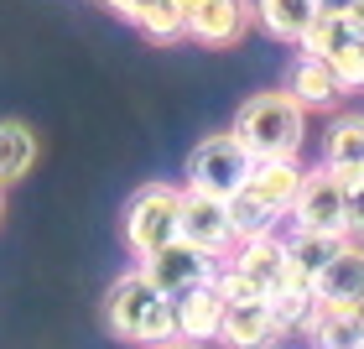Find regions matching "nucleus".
<instances>
[{
	"label": "nucleus",
	"mask_w": 364,
	"mask_h": 349,
	"mask_svg": "<svg viewBox=\"0 0 364 349\" xmlns=\"http://www.w3.org/2000/svg\"><path fill=\"white\" fill-rule=\"evenodd\" d=\"M224 323V292L219 281H203V287H188L172 297V328L182 344H213Z\"/></svg>",
	"instance_id": "obj_11"
},
{
	"label": "nucleus",
	"mask_w": 364,
	"mask_h": 349,
	"mask_svg": "<svg viewBox=\"0 0 364 349\" xmlns=\"http://www.w3.org/2000/svg\"><path fill=\"white\" fill-rule=\"evenodd\" d=\"M0 214H6V188H0Z\"/></svg>",
	"instance_id": "obj_28"
},
{
	"label": "nucleus",
	"mask_w": 364,
	"mask_h": 349,
	"mask_svg": "<svg viewBox=\"0 0 364 349\" xmlns=\"http://www.w3.org/2000/svg\"><path fill=\"white\" fill-rule=\"evenodd\" d=\"M182 240L224 261L240 245L235 240V219H229V198H208V193L182 188Z\"/></svg>",
	"instance_id": "obj_9"
},
{
	"label": "nucleus",
	"mask_w": 364,
	"mask_h": 349,
	"mask_svg": "<svg viewBox=\"0 0 364 349\" xmlns=\"http://www.w3.org/2000/svg\"><path fill=\"white\" fill-rule=\"evenodd\" d=\"M219 292H224V323H219V344L224 349H276L281 328L271 318V297L260 292H245L235 276L219 271Z\"/></svg>",
	"instance_id": "obj_5"
},
{
	"label": "nucleus",
	"mask_w": 364,
	"mask_h": 349,
	"mask_svg": "<svg viewBox=\"0 0 364 349\" xmlns=\"http://www.w3.org/2000/svg\"><path fill=\"white\" fill-rule=\"evenodd\" d=\"M318 292L307 287V281H291V287H281L276 297H271V318H276V328L281 334H307L312 328V318H318Z\"/></svg>",
	"instance_id": "obj_22"
},
{
	"label": "nucleus",
	"mask_w": 364,
	"mask_h": 349,
	"mask_svg": "<svg viewBox=\"0 0 364 349\" xmlns=\"http://www.w3.org/2000/svg\"><path fill=\"white\" fill-rule=\"evenodd\" d=\"M291 224L296 229H323V235H349V219H343V177L328 167H312L296 188L291 204Z\"/></svg>",
	"instance_id": "obj_7"
},
{
	"label": "nucleus",
	"mask_w": 364,
	"mask_h": 349,
	"mask_svg": "<svg viewBox=\"0 0 364 349\" xmlns=\"http://www.w3.org/2000/svg\"><path fill=\"white\" fill-rule=\"evenodd\" d=\"M229 219H235V240H255V235H276V224L287 214H276L271 204H260L250 188H240L229 198Z\"/></svg>",
	"instance_id": "obj_23"
},
{
	"label": "nucleus",
	"mask_w": 364,
	"mask_h": 349,
	"mask_svg": "<svg viewBox=\"0 0 364 349\" xmlns=\"http://www.w3.org/2000/svg\"><path fill=\"white\" fill-rule=\"evenodd\" d=\"M255 157L240 146L235 130H219V136H203L188 152V172H182V188L208 193V198H235L245 182H250Z\"/></svg>",
	"instance_id": "obj_4"
},
{
	"label": "nucleus",
	"mask_w": 364,
	"mask_h": 349,
	"mask_svg": "<svg viewBox=\"0 0 364 349\" xmlns=\"http://www.w3.org/2000/svg\"><path fill=\"white\" fill-rule=\"evenodd\" d=\"M105 6L120 16V21L136 26L146 42H177V37H188V11H182L177 0H105Z\"/></svg>",
	"instance_id": "obj_13"
},
{
	"label": "nucleus",
	"mask_w": 364,
	"mask_h": 349,
	"mask_svg": "<svg viewBox=\"0 0 364 349\" xmlns=\"http://www.w3.org/2000/svg\"><path fill=\"white\" fill-rule=\"evenodd\" d=\"M318 6H323V11H333V16H343V11L354 6V0H318Z\"/></svg>",
	"instance_id": "obj_26"
},
{
	"label": "nucleus",
	"mask_w": 364,
	"mask_h": 349,
	"mask_svg": "<svg viewBox=\"0 0 364 349\" xmlns=\"http://www.w3.org/2000/svg\"><path fill=\"white\" fill-rule=\"evenodd\" d=\"M343 16H349V21H354V26L364 31V0H354V6H349V11H343Z\"/></svg>",
	"instance_id": "obj_25"
},
{
	"label": "nucleus",
	"mask_w": 364,
	"mask_h": 349,
	"mask_svg": "<svg viewBox=\"0 0 364 349\" xmlns=\"http://www.w3.org/2000/svg\"><path fill=\"white\" fill-rule=\"evenodd\" d=\"M354 47H364V31L349 21V16H333V11H323L318 16V26L307 31V42H302V53L312 58H328V63H338V58H349Z\"/></svg>",
	"instance_id": "obj_21"
},
{
	"label": "nucleus",
	"mask_w": 364,
	"mask_h": 349,
	"mask_svg": "<svg viewBox=\"0 0 364 349\" xmlns=\"http://www.w3.org/2000/svg\"><path fill=\"white\" fill-rule=\"evenodd\" d=\"M323 6L318 0H255V26L276 42H307V31L318 26Z\"/></svg>",
	"instance_id": "obj_15"
},
{
	"label": "nucleus",
	"mask_w": 364,
	"mask_h": 349,
	"mask_svg": "<svg viewBox=\"0 0 364 349\" xmlns=\"http://www.w3.org/2000/svg\"><path fill=\"white\" fill-rule=\"evenodd\" d=\"M307 339L312 349H364V308H318Z\"/></svg>",
	"instance_id": "obj_20"
},
{
	"label": "nucleus",
	"mask_w": 364,
	"mask_h": 349,
	"mask_svg": "<svg viewBox=\"0 0 364 349\" xmlns=\"http://www.w3.org/2000/svg\"><path fill=\"white\" fill-rule=\"evenodd\" d=\"M224 276H235L245 292H260V297H276L281 287H291V261H287V240L281 235H255V240H240L235 251L224 256Z\"/></svg>",
	"instance_id": "obj_6"
},
{
	"label": "nucleus",
	"mask_w": 364,
	"mask_h": 349,
	"mask_svg": "<svg viewBox=\"0 0 364 349\" xmlns=\"http://www.w3.org/2000/svg\"><path fill=\"white\" fill-rule=\"evenodd\" d=\"M37 130L26 120H0V188L21 182L31 167H37Z\"/></svg>",
	"instance_id": "obj_19"
},
{
	"label": "nucleus",
	"mask_w": 364,
	"mask_h": 349,
	"mask_svg": "<svg viewBox=\"0 0 364 349\" xmlns=\"http://www.w3.org/2000/svg\"><path fill=\"white\" fill-rule=\"evenodd\" d=\"M105 323L114 339L125 344H141V349H156V344H172L177 328H172V292H161L151 276L141 271H125L109 281L105 292Z\"/></svg>",
	"instance_id": "obj_1"
},
{
	"label": "nucleus",
	"mask_w": 364,
	"mask_h": 349,
	"mask_svg": "<svg viewBox=\"0 0 364 349\" xmlns=\"http://www.w3.org/2000/svg\"><path fill=\"white\" fill-rule=\"evenodd\" d=\"M255 26V0H198L188 11V37L203 47H235Z\"/></svg>",
	"instance_id": "obj_10"
},
{
	"label": "nucleus",
	"mask_w": 364,
	"mask_h": 349,
	"mask_svg": "<svg viewBox=\"0 0 364 349\" xmlns=\"http://www.w3.org/2000/svg\"><path fill=\"white\" fill-rule=\"evenodd\" d=\"M323 167L349 177V172H364V115L359 110H343L328 120L323 130Z\"/></svg>",
	"instance_id": "obj_16"
},
{
	"label": "nucleus",
	"mask_w": 364,
	"mask_h": 349,
	"mask_svg": "<svg viewBox=\"0 0 364 349\" xmlns=\"http://www.w3.org/2000/svg\"><path fill=\"white\" fill-rule=\"evenodd\" d=\"M343 219H349V240H364V172L343 177Z\"/></svg>",
	"instance_id": "obj_24"
},
{
	"label": "nucleus",
	"mask_w": 364,
	"mask_h": 349,
	"mask_svg": "<svg viewBox=\"0 0 364 349\" xmlns=\"http://www.w3.org/2000/svg\"><path fill=\"white\" fill-rule=\"evenodd\" d=\"M287 94H291L302 110H338V99L349 94V89H343V78H338V68H333L328 58L302 53V58L291 63V84H287Z\"/></svg>",
	"instance_id": "obj_14"
},
{
	"label": "nucleus",
	"mask_w": 364,
	"mask_h": 349,
	"mask_svg": "<svg viewBox=\"0 0 364 349\" xmlns=\"http://www.w3.org/2000/svg\"><path fill=\"white\" fill-rule=\"evenodd\" d=\"M349 245V235H323V229H291L287 240V261H291V276L296 281H318L328 266H333V256Z\"/></svg>",
	"instance_id": "obj_18"
},
{
	"label": "nucleus",
	"mask_w": 364,
	"mask_h": 349,
	"mask_svg": "<svg viewBox=\"0 0 364 349\" xmlns=\"http://www.w3.org/2000/svg\"><path fill=\"white\" fill-rule=\"evenodd\" d=\"M302 177H307V167L296 157H271V162H255L250 167V182H245V188H250L260 204H271L276 214H291Z\"/></svg>",
	"instance_id": "obj_17"
},
{
	"label": "nucleus",
	"mask_w": 364,
	"mask_h": 349,
	"mask_svg": "<svg viewBox=\"0 0 364 349\" xmlns=\"http://www.w3.org/2000/svg\"><path fill=\"white\" fill-rule=\"evenodd\" d=\"M141 271L156 281L161 292H188V287H203V281H219L224 271V261L219 256H208V251H198V245L188 240H172L167 251H156V256H146L141 261Z\"/></svg>",
	"instance_id": "obj_8"
},
{
	"label": "nucleus",
	"mask_w": 364,
	"mask_h": 349,
	"mask_svg": "<svg viewBox=\"0 0 364 349\" xmlns=\"http://www.w3.org/2000/svg\"><path fill=\"white\" fill-rule=\"evenodd\" d=\"M156 349H203V344H182V339H172V344H156Z\"/></svg>",
	"instance_id": "obj_27"
},
{
	"label": "nucleus",
	"mask_w": 364,
	"mask_h": 349,
	"mask_svg": "<svg viewBox=\"0 0 364 349\" xmlns=\"http://www.w3.org/2000/svg\"><path fill=\"white\" fill-rule=\"evenodd\" d=\"M182 240V188L177 182H146L125 198V245L141 261Z\"/></svg>",
	"instance_id": "obj_3"
},
{
	"label": "nucleus",
	"mask_w": 364,
	"mask_h": 349,
	"mask_svg": "<svg viewBox=\"0 0 364 349\" xmlns=\"http://www.w3.org/2000/svg\"><path fill=\"white\" fill-rule=\"evenodd\" d=\"M323 308H364V245L349 240L343 251L333 256V266L312 281Z\"/></svg>",
	"instance_id": "obj_12"
},
{
	"label": "nucleus",
	"mask_w": 364,
	"mask_h": 349,
	"mask_svg": "<svg viewBox=\"0 0 364 349\" xmlns=\"http://www.w3.org/2000/svg\"><path fill=\"white\" fill-rule=\"evenodd\" d=\"M240 146L250 152L255 162H271V157H296L307 141V110L296 105L287 89H266V94H250L245 105L235 110V125Z\"/></svg>",
	"instance_id": "obj_2"
}]
</instances>
